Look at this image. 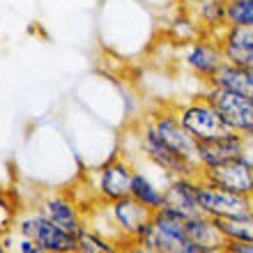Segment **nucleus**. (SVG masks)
<instances>
[{
  "label": "nucleus",
  "instance_id": "1",
  "mask_svg": "<svg viewBox=\"0 0 253 253\" xmlns=\"http://www.w3.org/2000/svg\"><path fill=\"white\" fill-rule=\"evenodd\" d=\"M133 170L136 166L126 159L125 152L113 154L99 168H94L87 177V189L92 193V198L99 203H115L120 198H126L131 191Z\"/></svg>",
  "mask_w": 253,
  "mask_h": 253
},
{
  "label": "nucleus",
  "instance_id": "2",
  "mask_svg": "<svg viewBox=\"0 0 253 253\" xmlns=\"http://www.w3.org/2000/svg\"><path fill=\"white\" fill-rule=\"evenodd\" d=\"M12 226L48 253H76V235L60 226H55L53 221H48L33 205L26 207L12 221Z\"/></svg>",
  "mask_w": 253,
  "mask_h": 253
},
{
  "label": "nucleus",
  "instance_id": "3",
  "mask_svg": "<svg viewBox=\"0 0 253 253\" xmlns=\"http://www.w3.org/2000/svg\"><path fill=\"white\" fill-rule=\"evenodd\" d=\"M175 113L180 118L182 126L191 133V138H196V143L216 138V136H223V133L230 131L228 125L223 122V118H221V113L216 111V106L203 92L177 104Z\"/></svg>",
  "mask_w": 253,
  "mask_h": 253
},
{
  "label": "nucleus",
  "instance_id": "4",
  "mask_svg": "<svg viewBox=\"0 0 253 253\" xmlns=\"http://www.w3.org/2000/svg\"><path fill=\"white\" fill-rule=\"evenodd\" d=\"M143 120L147 126L154 131V136L170 150V152L180 154L184 159L196 164V138H191V133L182 126L180 118L175 113V106H159L154 108L152 113H147ZM198 166V164H196Z\"/></svg>",
  "mask_w": 253,
  "mask_h": 253
},
{
  "label": "nucleus",
  "instance_id": "5",
  "mask_svg": "<svg viewBox=\"0 0 253 253\" xmlns=\"http://www.w3.org/2000/svg\"><path fill=\"white\" fill-rule=\"evenodd\" d=\"M35 210L42 212L55 226L79 235L85 228V210L74 196V191H44L35 200Z\"/></svg>",
  "mask_w": 253,
  "mask_h": 253
},
{
  "label": "nucleus",
  "instance_id": "6",
  "mask_svg": "<svg viewBox=\"0 0 253 253\" xmlns=\"http://www.w3.org/2000/svg\"><path fill=\"white\" fill-rule=\"evenodd\" d=\"M198 198L203 214L212 216V219H230V216H240V214L253 212V198L249 193H235L228 189H221L212 182L203 180L198 175Z\"/></svg>",
  "mask_w": 253,
  "mask_h": 253
},
{
  "label": "nucleus",
  "instance_id": "7",
  "mask_svg": "<svg viewBox=\"0 0 253 253\" xmlns=\"http://www.w3.org/2000/svg\"><path fill=\"white\" fill-rule=\"evenodd\" d=\"M203 94L216 106V111L221 113L230 131L242 133V136L253 131V97L230 92V90L214 85H205Z\"/></svg>",
  "mask_w": 253,
  "mask_h": 253
},
{
  "label": "nucleus",
  "instance_id": "8",
  "mask_svg": "<svg viewBox=\"0 0 253 253\" xmlns=\"http://www.w3.org/2000/svg\"><path fill=\"white\" fill-rule=\"evenodd\" d=\"M182 65L187 67L189 74H193L196 79L207 85L214 74L223 67V55H221L216 40L207 37V35H200L198 40L189 42L184 51H182Z\"/></svg>",
  "mask_w": 253,
  "mask_h": 253
},
{
  "label": "nucleus",
  "instance_id": "9",
  "mask_svg": "<svg viewBox=\"0 0 253 253\" xmlns=\"http://www.w3.org/2000/svg\"><path fill=\"white\" fill-rule=\"evenodd\" d=\"M244 152V136L235 131H228L216 138L200 140L196 145V164H198L200 173L207 168L221 166L230 159H237Z\"/></svg>",
  "mask_w": 253,
  "mask_h": 253
},
{
  "label": "nucleus",
  "instance_id": "10",
  "mask_svg": "<svg viewBox=\"0 0 253 253\" xmlns=\"http://www.w3.org/2000/svg\"><path fill=\"white\" fill-rule=\"evenodd\" d=\"M223 62L253 69V28L226 26L216 37Z\"/></svg>",
  "mask_w": 253,
  "mask_h": 253
},
{
  "label": "nucleus",
  "instance_id": "11",
  "mask_svg": "<svg viewBox=\"0 0 253 253\" xmlns=\"http://www.w3.org/2000/svg\"><path fill=\"white\" fill-rule=\"evenodd\" d=\"M200 177L235 193H249L251 196L253 191V168L244 157L230 159L226 164H221V166L207 168V170L200 173Z\"/></svg>",
  "mask_w": 253,
  "mask_h": 253
},
{
  "label": "nucleus",
  "instance_id": "12",
  "mask_svg": "<svg viewBox=\"0 0 253 253\" xmlns=\"http://www.w3.org/2000/svg\"><path fill=\"white\" fill-rule=\"evenodd\" d=\"M111 205V214H113L115 226L120 228V233L125 235L126 242H136L140 235L145 233V228L152 223L154 212L147 210L145 205H140L136 198L126 196L115 203H108Z\"/></svg>",
  "mask_w": 253,
  "mask_h": 253
},
{
  "label": "nucleus",
  "instance_id": "13",
  "mask_svg": "<svg viewBox=\"0 0 253 253\" xmlns=\"http://www.w3.org/2000/svg\"><path fill=\"white\" fill-rule=\"evenodd\" d=\"M164 207L175 214H180L182 219L200 216L203 207H200V198H198V175H193V177H173L168 182Z\"/></svg>",
  "mask_w": 253,
  "mask_h": 253
},
{
  "label": "nucleus",
  "instance_id": "14",
  "mask_svg": "<svg viewBox=\"0 0 253 253\" xmlns=\"http://www.w3.org/2000/svg\"><path fill=\"white\" fill-rule=\"evenodd\" d=\"M191 16L200 26L203 35L216 37L228 26V0H191Z\"/></svg>",
  "mask_w": 253,
  "mask_h": 253
},
{
  "label": "nucleus",
  "instance_id": "15",
  "mask_svg": "<svg viewBox=\"0 0 253 253\" xmlns=\"http://www.w3.org/2000/svg\"><path fill=\"white\" fill-rule=\"evenodd\" d=\"M187 237L193 247L205 249V251H210V249H223L228 244L223 233H221L219 221L207 216V214L187 219Z\"/></svg>",
  "mask_w": 253,
  "mask_h": 253
},
{
  "label": "nucleus",
  "instance_id": "16",
  "mask_svg": "<svg viewBox=\"0 0 253 253\" xmlns=\"http://www.w3.org/2000/svg\"><path fill=\"white\" fill-rule=\"evenodd\" d=\"M207 85L223 87V90H230V92L253 97V69H247V67H235V65L223 62V67L214 74L212 81H210Z\"/></svg>",
  "mask_w": 253,
  "mask_h": 253
},
{
  "label": "nucleus",
  "instance_id": "17",
  "mask_svg": "<svg viewBox=\"0 0 253 253\" xmlns=\"http://www.w3.org/2000/svg\"><path fill=\"white\" fill-rule=\"evenodd\" d=\"M131 198H136L140 205H145L147 210H161L164 207V198H166V187H159L157 182L150 177L147 173H143L140 168L133 170V180H131Z\"/></svg>",
  "mask_w": 253,
  "mask_h": 253
},
{
  "label": "nucleus",
  "instance_id": "18",
  "mask_svg": "<svg viewBox=\"0 0 253 253\" xmlns=\"http://www.w3.org/2000/svg\"><path fill=\"white\" fill-rule=\"evenodd\" d=\"M226 242H251L253 240V212L230 216V219H216Z\"/></svg>",
  "mask_w": 253,
  "mask_h": 253
},
{
  "label": "nucleus",
  "instance_id": "19",
  "mask_svg": "<svg viewBox=\"0 0 253 253\" xmlns=\"http://www.w3.org/2000/svg\"><path fill=\"white\" fill-rule=\"evenodd\" d=\"M76 253H122V247L90 228H83L76 235Z\"/></svg>",
  "mask_w": 253,
  "mask_h": 253
},
{
  "label": "nucleus",
  "instance_id": "20",
  "mask_svg": "<svg viewBox=\"0 0 253 253\" xmlns=\"http://www.w3.org/2000/svg\"><path fill=\"white\" fill-rule=\"evenodd\" d=\"M0 253H48L40 249L30 237L21 235L16 228H5L0 233Z\"/></svg>",
  "mask_w": 253,
  "mask_h": 253
},
{
  "label": "nucleus",
  "instance_id": "21",
  "mask_svg": "<svg viewBox=\"0 0 253 253\" xmlns=\"http://www.w3.org/2000/svg\"><path fill=\"white\" fill-rule=\"evenodd\" d=\"M228 26L253 28V0H228Z\"/></svg>",
  "mask_w": 253,
  "mask_h": 253
},
{
  "label": "nucleus",
  "instance_id": "22",
  "mask_svg": "<svg viewBox=\"0 0 253 253\" xmlns=\"http://www.w3.org/2000/svg\"><path fill=\"white\" fill-rule=\"evenodd\" d=\"M226 249L230 253H253V240L251 242H228Z\"/></svg>",
  "mask_w": 253,
  "mask_h": 253
},
{
  "label": "nucleus",
  "instance_id": "23",
  "mask_svg": "<svg viewBox=\"0 0 253 253\" xmlns=\"http://www.w3.org/2000/svg\"><path fill=\"white\" fill-rule=\"evenodd\" d=\"M122 253H154V251L145 249L143 244H138V242H129V244H125V247H122Z\"/></svg>",
  "mask_w": 253,
  "mask_h": 253
},
{
  "label": "nucleus",
  "instance_id": "24",
  "mask_svg": "<svg viewBox=\"0 0 253 253\" xmlns=\"http://www.w3.org/2000/svg\"><path fill=\"white\" fill-rule=\"evenodd\" d=\"M242 157H244L253 168V140L251 138H244V152H242Z\"/></svg>",
  "mask_w": 253,
  "mask_h": 253
},
{
  "label": "nucleus",
  "instance_id": "25",
  "mask_svg": "<svg viewBox=\"0 0 253 253\" xmlns=\"http://www.w3.org/2000/svg\"><path fill=\"white\" fill-rule=\"evenodd\" d=\"M203 253H230V251L223 247V249H210V251H203Z\"/></svg>",
  "mask_w": 253,
  "mask_h": 253
},
{
  "label": "nucleus",
  "instance_id": "26",
  "mask_svg": "<svg viewBox=\"0 0 253 253\" xmlns=\"http://www.w3.org/2000/svg\"><path fill=\"white\" fill-rule=\"evenodd\" d=\"M244 138H251V140H253V131H249L247 136H244Z\"/></svg>",
  "mask_w": 253,
  "mask_h": 253
},
{
  "label": "nucleus",
  "instance_id": "27",
  "mask_svg": "<svg viewBox=\"0 0 253 253\" xmlns=\"http://www.w3.org/2000/svg\"><path fill=\"white\" fill-rule=\"evenodd\" d=\"M251 198H253V191H251Z\"/></svg>",
  "mask_w": 253,
  "mask_h": 253
}]
</instances>
